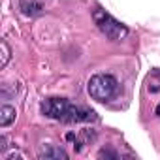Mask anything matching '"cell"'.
I'll list each match as a JSON object with an SVG mask.
<instances>
[{
    "mask_svg": "<svg viewBox=\"0 0 160 160\" xmlns=\"http://www.w3.org/2000/svg\"><path fill=\"white\" fill-rule=\"evenodd\" d=\"M6 149H8V139L2 136V138H0V152L4 154V152H6Z\"/></svg>",
    "mask_w": 160,
    "mask_h": 160,
    "instance_id": "obj_10",
    "label": "cell"
},
{
    "mask_svg": "<svg viewBox=\"0 0 160 160\" xmlns=\"http://www.w3.org/2000/svg\"><path fill=\"white\" fill-rule=\"evenodd\" d=\"M87 91L91 94L92 100L96 102H109L115 98L117 91H119V83L117 79L109 73H96L89 79Z\"/></svg>",
    "mask_w": 160,
    "mask_h": 160,
    "instance_id": "obj_2",
    "label": "cell"
},
{
    "mask_svg": "<svg viewBox=\"0 0 160 160\" xmlns=\"http://www.w3.org/2000/svg\"><path fill=\"white\" fill-rule=\"evenodd\" d=\"M0 51H2V58H0V68H6V66H8V62H10V58H12V49H10V45H8V42H6V40L0 42Z\"/></svg>",
    "mask_w": 160,
    "mask_h": 160,
    "instance_id": "obj_7",
    "label": "cell"
},
{
    "mask_svg": "<svg viewBox=\"0 0 160 160\" xmlns=\"http://www.w3.org/2000/svg\"><path fill=\"white\" fill-rule=\"evenodd\" d=\"M98 158H119V154L115 151H111V149H102L98 152Z\"/></svg>",
    "mask_w": 160,
    "mask_h": 160,
    "instance_id": "obj_8",
    "label": "cell"
},
{
    "mask_svg": "<svg viewBox=\"0 0 160 160\" xmlns=\"http://www.w3.org/2000/svg\"><path fill=\"white\" fill-rule=\"evenodd\" d=\"M17 6H19L21 13L27 15V17H36L43 12V4L40 0H19Z\"/></svg>",
    "mask_w": 160,
    "mask_h": 160,
    "instance_id": "obj_5",
    "label": "cell"
},
{
    "mask_svg": "<svg viewBox=\"0 0 160 160\" xmlns=\"http://www.w3.org/2000/svg\"><path fill=\"white\" fill-rule=\"evenodd\" d=\"M40 160H68V152L58 145H43L38 151Z\"/></svg>",
    "mask_w": 160,
    "mask_h": 160,
    "instance_id": "obj_4",
    "label": "cell"
},
{
    "mask_svg": "<svg viewBox=\"0 0 160 160\" xmlns=\"http://www.w3.org/2000/svg\"><path fill=\"white\" fill-rule=\"evenodd\" d=\"M92 21L98 27V30L111 42H121L128 36V27L122 25L121 21H117L113 15H109L104 10H94L92 12Z\"/></svg>",
    "mask_w": 160,
    "mask_h": 160,
    "instance_id": "obj_3",
    "label": "cell"
},
{
    "mask_svg": "<svg viewBox=\"0 0 160 160\" xmlns=\"http://www.w3.org/2000/svg\"><path fill=\"white\" fill-rule=\"evenodd\" d=\"M15 117H17L15 108H12V106H2V108H0V126H2V128L10 126L15 121Z\"/></svg>",
    "mask_w": 160,
    "mask_h": 160,
    "instance_id": "obj_6",
    "label": "cell"
},
{
    "mask_svg": "<svg viewBox=\"0 0 160 160\" xmlns=\"http://www.w3.org/2000/svg\"><path fill=\"white\" fill-rule=\"evenodd\" d=\"M15 158H23V154L17 152V151H12V152H4L2 154V160H15Z\"/></svg>",
    "mask_w": 160,
    "mask_h": 160,
    "instance_id": "obj_9",
    "label": "cell"
},
{
    "mask_svg": "<svg viewBox=\"0 0 160 160\" xmlns=\"http://www.w3.org/2000/svg\"><path fill=\"white\" fill-rule=\"evenodd\" d=\"M42 113L60 122H91L96 121V113L85 106H75L66 98H47L42 102Z\"/></svg>",
    "mask_w": 160,
    "mask_h": 160,
    "instance_id": "obj_1",
    "label": "cell"
},
{
    "mask_svg": "<svg viewBox=\"0 0 160 160\" xmlns=\"http://www.w3.org/2000/svg\"><path fill=\"white\" fill-rule=\"evenodd\" d=\"M156 115L160 117V104H158V108H156Z\"/></svg>",
    "mask_w": 160,
    "mask_h": 160,
    "instance_id": "obj_11",
    "label": "cell"
}]
</instances>
